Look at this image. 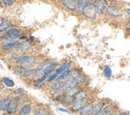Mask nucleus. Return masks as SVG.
<instances>
[{
	"instance_id": "nucleus-1",
	"label": "nucleus",
	"mask_w": 130,
	"mask_h": 115,
	"mask_svg": "<svg viewBox=\"0 0 130 115\" xmlns=\"http://www.w3.org/2000/svg\"><path fill=\"white\" fill-rule=\"evenodd\" d=\"M105 14L113 18H119L125 15L124 9L118 7L116 3H110L107 7Z\"/></svg>"
},
{
	"instance_id": "nucleus-2",
	"label": "nucleus",
	"mask_w": 130,
	"mask_h": 115,
	"mask_svg": "<svg viewBox=\"0 0 130 115\" xmlns=\"http://www.w3.org/2000/svg\"><path fill=\"white\" fill-rule=\"evenodd\" d=\"M82 14L85 18H86L87 19L89 20L96 19L98 15L97 10H96V8L91 3L82 9Z\"/></svg>"
},
{
	"instance_id": "nucleus-3",
	"label": "nucleus",
	"mask_w": 130,
	"mask_h": 115,
	"mask_svg": "<svg viewBox=\"0 0 130 115\" xmlns=\"http://www.w3.org/2000/svg\"><path fill=\"white\" fill-rule=\"evenodd\" d=\"M70 76L75 80L78 85H80V86L84 83H86V80H87L86 76L77 68H71Z\"/></svg>"
},
{
	"instance_id": "nucleus-4",
	"label": "nucleus",
	"mask_w": 130,
	"mask_h": 115,
	"mask_svg": "<svg viewBox=\"0 0 130 115\" xmlns=\"http://www.w3.org/2000/svg\"><path fill=\"white\" fill-rule=\"evenodd\" d=\"M22 32L19 28L11 27L8 30L6 31L5 36L7 37L10 41H16V40H20L22 37Z\"/></svg>"
},
{
	"instance_id": "nucleus-5",
	"label": "nucleus",
	"mask_w": 130,
	"mask_h": 115,
	"mask_svg": "<svg viewBox=\"0 0 130 115\" xmlns=\"http://www.w3.org/2000/svg\"><path fill=\"white\" fill-rule=\"evenodd\" d=\"M90 3L94 6L98 14L100 15L105 13V10L109 6L107 0H90Z\"/></svg>"
},
{
	"instance_id": "nucleus-6",
	"label": "nucleus",
	"mask_w": 130,
	"mask_h": 115,
	"mask_svg": "<svg viewBox=\"0 0 130 115\" xmlns=\"http://www.w3.org/2000/svg\"><path fill=\"white\" fill-rule=\"evenodd\" d=\"M89 102V99H82L75 98L73 100L72 105L69 107V110L71 113H78L79 110L82 108L83 106H85Z\"/></svg>"
},
{
	"instance_id": "nucleus-7",
	"label": "nucleus",
	"mask_w": 130,
	"mask_h": 115,
	"mask_svg": "<svg viewBox=\"0 0 130 115\" xmlns=\"http://www.w3.org/2000/svg\"><path fill=\"white\" fill-rule=\"evenodd\" d=\"M19 43L20 41L19 40H16V41H10V40H9V41H5L0 44L1 51L9 53V52L13 51L14 49H18Z\"/></svg>"
},
{
	"instance_id": "nucleus-8",
	"label": "nucleus",
	"mask_w": 130,
	"mask_h": 115,
	"mask_svg": "<svg viewBox=\"0 0 130 115\" xmlns=\"http://www.w3.org/2000/svg\"><path fill=\"white\" fill-rule=\"evenodd\" d=\"M33 111V106L30 101L22 102L18 110V115H30Z\"/></svg>"
},
{
	"instance_id": "nucleus-9",
	"label": "nucleus",
	"mask_w": 130,
	"mask_h": 115,
	"mask_svg": "<svg viewBox=\"0 0 130 115\" xmlns=\"http://www.w3.org/2000/svg\"><path fill=\"white\" fill-rule=\"evenodd\" d=\"M21 101H22V97H20L19 95L13 98L12 102H11V104H10L9 109L7 110V112L10 115H14L19 110V106L21 104Z\"/></svg>"
},
{
	"instance_id": "nucleus-10",
	"label": "nucleus",
	"mask_w": 130,
	"mask_h": 115,
	"mask_svg": "<svg viewBox=\"0 0 130 115\" xmlns=\"http://www.w3.org/2000/svg\"><path fill=\"white\" fill-rule=\"evenodd\" d=\"M38 64V58L35 55H30L26 59V60L22 63L20 66L23 69H28V68H33Z\"/></svg>"
},
{
	"instance_id": "nucleus-11",
	"label": "nucleus",
	"mask_w": 130,
	"mask_h": 115,
	"mask_svg": "<svg viewBox=\"0 0 130 115\" xmlns=\"http://www.w3.org/2000/svg\"><path fill=\"white\" fill-rule=\"evenodd\" d=\"M74 99H75L74 96L70 95L69 93H66V92H63L62 95H61L59 103L62 104L64 106L69 108L72 105V103H73V100H74Z\"/></svg>"
},
{
	"instance_id": "nucleus-12",
	"label": "nucleus",
	"mask_w": 130,
	"mask_h": 115,
	"mask_svg": "<svg viewBox=\"0 0 130 115\" xmlns=\"http://www.w3.org/2000/svg\"><path fill=\"white\" fill-rule=\"evenodd\" d=\"M117 111H119V108L116 104H114V103H108L104 106L103 110H101V112L98 115H106L111 113H116Z\"/></svg>"
},
{
	"instance_id": "nucleus-13",
	"label": "nucleus",
	"mask_w": 130,
	"mask_h": 115,
	"mask_svg": "<svg viewBox=\"0 0 130 115\" xmlns=\"http://www.w3.org/2000/svg\"><path fill=\"white\" fill-rule=\"evenodd\" d=\"M63 7L70 11H72V12H74V11H77L78 10V7H77V3L76 0H63L62 2Z\"/></svg>"
},
{
	"instance_id": "nucleus-14",
	"label": "nucleus",
	"mask_w": 130,
	"mask_h": 115,
	"mask_svg": "<svg viewBox=\"0 0 130 115\" xmlns=\"http://www.w3.org/2000/svg\"><path fill=\"white\" fill-rule=\"evenodd\" d=\"M59 63L56 62V61H51L50 64L46 67V68L43 70V76H50V74H52L53 72H54L59 67Z\"/></svg>"
},
{
	"instance_id": "nucleus-15",
	"label": "nucleus",
	"mask_w": 130,
	"mask_h": 115,
	"mask_svg": "<svg viewBox=\"0 0 130 115\" xmlns=\"http://www.w3.org/2000/svg\"><path fill=\"white\" fill-rule=\"evenodd\" d=\"M50 108L46 106H39L33 109L32 115H50Z\"/></svg>"
},
{
	"instance_id": "nucleus-16",
	"label": "nucleus",
	"mask_w": 130,
	"mask_h": 115,
	"mask_svg": "<svg viewBox=\"0 0 130 115\" xmlns=\"http://www.w3.org/2000/svg\"><path fill=\"white\" fill-rule=\"evenodd\" d=\"M93 104L94 102L89 101L86 105L82 106V108L79 110L77 113L79 115H91L93 108Z\"/></svg>"
},
{
	"instance_id": "nucleus-17",
	"label": "nucleus",
	"mask_w": 130,
	"mask_h": 115,
	"mask_svg": "<svg viewBox=\"0 0 130 115\" xmlns=\"http://www.w3.org/2000/svg\"><path fill=\"white\" fill-rule=\"evenodd\" d=\"M106 104H107V103L105 101H102V100L96 102L93 104V111H92L91 115H98L101 112V110H103L104 106Z\"/></svg>"
},
{
	"instance_id": "nucleus-18",
	"label": "nucleus",
	"mask_w": 130,
	"mask_h": 115,
	"mask_svg": "<svg viewBox=\"0 0 130 115\" xmlns=\"http://www.w3.org/2000/svg\"><path fill=\"white\" fill-rule=\"evenodd\" d=\"M48 76H42L39 78H37L35 82H34L33 85L35 87H37V88H42L46 84V79H47Z\"/></svg>"
},
{
	"instance_id": "nucleus-19",
	"label": "nucleus",
	"mask_w": 130,
	"mask_h": 115,
	"mask_svg": "<svg viewBox=\"0 0 130 115\" xmlns=\"http://www.w3.org/2000/svg\"><path fill=\"white\" fill-rule=\"evenodd\" d=\"M11 102H12V99L10 98H4V99H1V102H0V110L2 111H7Z\"/></svg>"
},
{
	"instance_id": "nucleus-20",
	"label": "nucleus",
	"mask_w": 130,
	"mask_h": 115,
	"mask_svg": "<svg viewBox=\"0 0 130 115\" xmlns=\"http://www.w3.org/2000/svg\"><path fill=\"white\" fill-rule=\"evenodd\" d=\"M49 89L50 93L52 92H55V91H59L61 90V80H54V81L51 82L50 85L49 86ZM62 91V90H61Z\"/></svg>"
},
{
	"instance_id": "nucleus-21",
	"label": "nucleus",
	"mask_w": 130,
	"mask_h": 115,
	"mask_svg": "<svg viewBox=\"0 0 130 115\" xmlns=\"http://www.w3.org/2000/svg\"><path fill=\"white\" fill-rule=\"evenodd\" d=\"M31 47H32L31 41H30V40H26V41H20L18 49L22 50V51H29L31 49Z\"/></svg>"
},
{
	"instance_id": "nucleus-22",
	"label": "nucleus",
	"mask_w": 130,
	"mask_h": 115,
	"mask_svg": "<svg viewBox=\"0 0 130 115\" xmlns=\"http://www.w3.org/2000/svg\"><path fill=\"white\" fill-rule=\"evenodd\" d=\"M71 68H72V64L70 62L66 61V62L63 63L62 64L59 65V67L56 69V72H58L60 75L61 73H62V72L69 70V69H71Z\"/></svg>"
},
{
	"instance_id": "nucleus-23",
	"label": "nucleus",
	"mask_w": 130,
	"mask_h": 115,
	"mask_svg": "<svg viewBox=\"0 0 130 115\" xmlns=\"http://www.w3.org/2000/svg\"><path fill=\"white\" fill-rule=\"evenodd\" d=\"M11 26H12V23H11L10 21L9 20L2 21L1 23H0V33L6 32L10 28H11Z\"/></svg>"
},
{
	"instance_id": "nucleus-24",
	"label": "nucleus",
	"mask_w": 130,
	"mask_h": 115,
	"mask_svg": "<svg viewBox=\"0 0 130 115\" xmlns=\"http://www.w3.org/2000/svg\"><path fill=\"white\" fill-rule=\"evenodd\" d=\"M20 76L23 79H30L32 77H35V76H34V68L24 69Z\"/></svg>"
},
{
	"instance_id": "nucleus-25",
	"label": "nucleus",
	"mask_w": 130,
	"mask_h": 115,
	"mask_svg": "<svg viewBox=\"0 0 130 115\" xmlns=\"http://www.w3.org/2000/svg\"><path fill=\"white\" fill-rule=\"evenodd\" d=\"M112 72L111 67L108 65L105 66L103 69V76L107 79H110L112 77Z\"/></svg>"
},
{
	"instance_id": "nucleus-26",
	"label": "nucleus",
	"mask_w": 130,
	"mask_h": 115,
	"mask_svg": "<svg viewBox=\"0 0 130 115\" xmlns=\"http://www.w3.org/2000/svg\"><path fill=\"white\" fill-rule=\"evenodd\" d=\"M76 1L77 3L78 9H81V10L90 3V0H76Z\"/></svg>"
},
{
	"instance_id": "nucleus-27",
	"label": "nucleus",
	"mask_w": 130,
	"mask_h": 115,
	"mask_svg": "<svg viewBox=\"0 0 130 115\" xmlns=\"http://www.w3.org/2000/svg\"><path fill=\"white\" fill-rule=\"evenodd\" d=\"M58 75L59 74L58 72H53L52 74H50V76L47 77V79H46V83H50L51 82L56 80V79H57V78H58Z\"/></svg>"
},
{
	"instance_id": "nucleus-28",
	"label": "nucleus",
	"mask_w": 130,
	"mask_h": 115,
	"mask_svg": "<svg viewBox=\"0 0 130 115\" xmlns=\"http://www.w3.org/2000/svg\"><path fill=\"white\" fill-rule=\"evenodd\" d=\"M3 84H5L6 86H7L8 87H13L14 86V82L12 79H10L7 77H4L3 79Z\"/></svg>"
},
{
	"instance_id": "nucleus-29",
	"label": "nucleus",
	"mask_w": 130,
	"mask_h": 115,
	"mask_svg": "<svg viewBox=\"0 0 130 115\" xmlns=\"http://www.w3.org/2000/svg\"><path fill=\"white\" fill-rule=\"evenodd\" d=\"M24 69L22 68L20 65H14L13 67H12V71L13 72L17 75V76H21V74L22 73Z\"/></svg>"
},
{
	"instance_id": "nucleus-30",
	"label": "nucleus",
	"mask_w": 130,
	"mask_h": 115,
	"mask_svg": "<svg viewBox=\"0 0 130 115\" xmlns=\"http://www.w3.org/2000/svg\"><path fill=\"white\" fill-rule=\"evenodd\" d=\"M15 93L17 94V95H19L20 97H23L25 95H27V92L24 90V89H22V88H19V89H17L15 90Z\"/></svg>"
},
{
	"instance_id": "nucleus-31",
	"label": "nucleus",
	"mask_w": 130,
	"mask_h": 115,
	"mask_svg": "<svg viewBox=\"0 0 130 115\" xmlns=\"http://www.w3.org/2000/svg\"><path fill=\"white\" fill-rule=\"evenodd\" d=\"M1 2L7 7H11L14 5V0H1Z\"/></svg>"
},
{
	"instance_id": "nucleus-32",
	"label": "nucleus",
	"mask_w": 130,
	"mask_h": 115,
	"mask_svg": "<svg viewBox=\"0 0 130 115\" xmlns=\"http://www.w3.org/2000/svg\"><path fill=\"white\" fill-rule=\"evenodd\" d=\"M124 12H125V14H126L127 18H128V20L130 19V7L128 8H125L124 9Z\"/></svg>"
},
{
	"instance_id": "nucleus-33",
	"label": "nucleus",
	"mask_w": 130,
	"mask_h": 115,
	"mask_svg": "<svg viewBox=\"0 0 130 115\" xmlns=\"http://www.w3.org/2000/svg\"><path fill=\"white\" fill-rule=\"evenodd\" d=\"M114 115H129V113L126 111H117Z\"/></svg>"
},
{
	"instance_id": "nucleus-34",
	"label": "nucleus",
	"mask_w": 130,
	"mask_h": 115,
	"mask_svg": "<svg viewBox=\"0 0 130 115\" xmlns=\"http://www.w3.org/2000/svg\"><path fill=\"white\" fill-rule=\"evenodd\" d=\"M58 110L64 112V113H71V112L69 110H66V109H63V108H58Z\"/></svg>"
},
{
	"instance_id": "nucleus-35",
	"label": "nucleus",
	"mask_w": 130,
	"mask_h": 115,
	"mask_svg": "<svg viewBox=\"0 0 130 115\" xmlns=\"http://www.w3.org/2000/svg\"><path fill=\"white\" fill-rule=\"evenodd\" d=\"M126 29H128V30H130V19L128 20V21L127 22V24H126Z\"/></svg>"
},
{
	"instance_id": "nucleus-36",
	"label": "nucleus",
	"mask_w": 130,
	"mask_h": 115,
	"mask_svg": "<svg viewBox=\"0 0 130 115\" xmlns=\"http://www.w3.org/2000/svg\"><path fill=\"white\" fill-rule=\"evenodd\" d=\"M3 88V85L2 84H0V90H1Z\"/></svg>"
},
{
	"instance_id": "nucleus-37",
	"label": "nucleus",
	"mask_w": 130,
	"mask_h": 115,
	"mask_svg": "<svg viewBox=\"0 0 130 115\" xmlns=\"http://www.w3.org/2000/svg\"><path fill=\"white\" fill-rule=\"evenodd\" d=\"M2 3H3L1 2V0H0V8L2 7Z\"/></svg>"
},
{
	"instance_id": "nucleus-38",
	"label": "nucleus",
	"mask_w": 130,
	"mask_h": 115,
	"mask_svg": "<svg viewBox=\"0 0 130 115\" xmlns=\"http://www.w3.org/2000/svg\"><path fill=\"white\" fill-rule=\"evenodd\" d=\"M2 20H3V19H2V17H1V16H0V23H1Z\"/></svg>"
},
{
	"instance_id": "nucleus-39",
	"label": "nucleus",
	"mask_w": 130,
	"mask_h": 115,
	"mask_svg": "<svg viewBox=\"0 0 130 115\" xmlns=\"http://www.w3.org/2000/svg\"><path fill=\"white\" fill-rule=\"evenodd\" d=\"M58 1H61V2H62V1H63V0H58Z\"/></svg>"
},
{
	"instance_id": "nucleus-40",
	"label": "nucleus",
	"mask_w": 130,
	"mask_h": 115,
	"mask_svg": "<svg viewBox=\"0 0 130 115\" xmlns=\"http://www.w3.org/2000/svg\"><path fill=\"white\" fill-rule=\"evenodd\" d=\"M50 115H54V114H53L52 113H50Z\"/></svg>"
},
{
	"instance_id": "nucleus-41",
	"label": "nucleus",
	"mask_w": 130,
	"mask_h": 115,
	"mask_svg": "<svg viewBox=\"0 0 130 115\" xmlns=\"http://www.w3.org/2000/svg\"><path fill=\"white\" fill-rule=\"evenodd\" d=\"M0 51H1V47H0Z\"/></svg>"
},
{
	"instance_id": "nucleus-42",
	"label": "nucleus",
	"mask_w": 130,
	"mask_h": 115,
	"mask_svg": "<svg viewBox=\"0 0 130 115\" xmlns=\"http://www.w3.org/2000/svg\"><path fill=\"white\" fill-rule=\"evenodd\" d=\"M129 79H130V76H129Z\"/></svg>"
}]
</instances>
